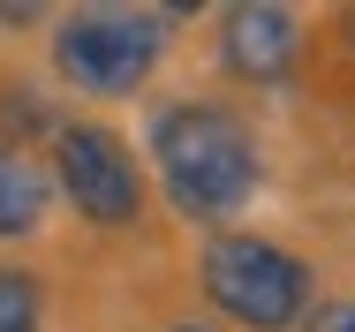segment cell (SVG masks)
Here are the masks:
<instances>
[{
  "instance_id": "cell-1",
  "label": "cell",
  "mask_w": 355,
  "mask_h": 332,
  "mask_svg": "<svg viewBox=\"0 0 355 332\" xmlns=\"http://www.w3.org/2000/svg\"><path fill=\"white\" fill-rule=\"evenodd\" d=\"M151 159L182 219H234L257 197V143L227 106H174L151 121Z\"/></svg>"
},
{
  "instance_id": "cell-2",
  "label": "cell",
  "mask_w": 355,
  "mask_h": 332,
  "mask_svg": "<svg viewBox=\"0 0 355 332\" xmlns=\"http://www.w3.org/2000/svg\"><path fill=\"white\" fill-rule=\"evenodd\" d=\"M197 272H205L212 310H227L234 325H250V332H287L302 310H310V265L287 257L280 242H257V234H212Z\"/></svg>"
},
{
  "instance_id": "cell-3",
  "label": "cell",
  "mask_w": 355,
  "mask_h": 332,
  "mask_svg": "<svg viewBox=\"0 0 355 332\" xmlns=\"http://www.w3.org/2000/svg\"><path fill=\"white\" fill-rule=\"evenodd\" d=\"M159 30H166V15H144V8H83L53 30V61L91 98H129L166 46Z\"/></svg>"
},
{
  "instance_id": "cell-4",
  "label": "cell",
  "mask_w": 355,
  "mask_h": 332,
  "mask_svg": "<svg viewBox=\"0 0 355 332\" xmlns=\"http://www.w3.org/2000/svg\"><path fill=\"white\" fill-rule=\"evenodd\" d=\"M53 166H61V189L91 227H129L144 211V174L129 159V143L98 121H76L53 136Z\"/></svg>"
},
{
  "instance_id": "cell-5",
  "label": "cell",
  "mask_w": 355,
  "mask_h": 332,
  "mask_svg": "<svg viewBox=\"0 0 355 332\" xmlns=\"http://www.w3.org/2000/svg\"><path fill=\"white\" fill-rule=\"evenodd\" d=\"M302 53V30L287 8H227L219 15V68L242 83H280Z\"/></svg>"
},
{
  "instance_id": "cell-6",
  "label": "cell",
  "mask_w": 355,
  "mask_h": 332,
  "mask_svg": "<svg viewBox=\"0 0 355 332\" xmlns=\"http://www.w3.org/2000/svg\"><path fill=\"white\" fill-rule=\"evenodd\" d=\"M38 211H46V182L0 143V234H31Z\"/></svg>"
},
{
  "instance_id": "cell-7",
  "label": "cell",
  "mask_w": 355,
  "mask_h": 332,
  "mask_svg": "<svg viewBox=\"0 0 355 332\" xmlns=\"http://www.w3.org/2000/svg\"><path fill=\"white\" fill-rule=\"evenodd\" d=\"M46 302H38V279L15 265H0V332H38Z\"/></svg>"
},
{
  "instance_id": "cell-8",
  "label": "cell",
  "mask_w": 355,
  "mask_h": 332,
  "mask_svg": "<svg viewBox=\"0 0 355 332\" xmlns=\"http://www.w3.org/2000/svg\"><path fill=\"white\" fill-rule=\"evenodd\" d=\"M310 332H355V302H325V310L310 317Z\"/></svg>"
},
{
  "instance_id": "cell-9",
  "label": "cell",
  "mask_w": 355,
  "mask_h": 332,
  "mask_svg": "<svg viewBox=\"0 0 355 332\" xmlns=\"http://www.w3.org/2000/svg\"><path fill=\"white\" fill-rule=\"evenodd\" d=\"M174 332H205V325H174Z\"/></svg>"
}]
</instances>
